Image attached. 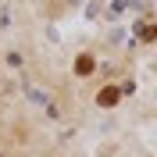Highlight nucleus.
Wrapping results in <instances>:
<instances>
[{"label":"nucleus","mask_w":157,"mask_h":157,"mask_svg":"<svg viewBox=\"0 0 157 157\" xmlns=\"http://www.w3.org/2000/svg\"><path fill=\"white\" fill-rule=\"evenodd\" d=\"M118 97H121V93H118L114 86H104V89L97 93V104H100V107H114V104H118Z\"/></svg>","instance_id":"1"},{"label":"nucleus","mask_w":157,"mask_h":157,"mask_svg":"<svg viewBox=\"0 0 157 157\" xmlns=\"http://www.w3.org/2000/svg\"><path fill=\"white\" fill-rule=\"evenodd\" d=\"M75 71L78 75H89V71H93V57H89V54H78L75 57Z\"/></svg>","instance_id":"2"}]
</instances>
